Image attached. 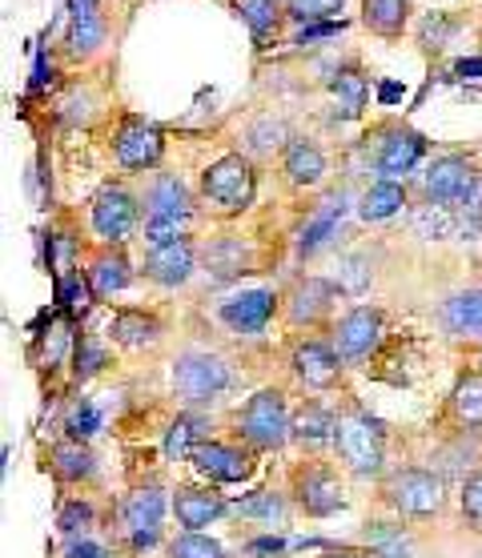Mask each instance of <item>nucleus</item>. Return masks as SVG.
I'll return each mask as SVG.
<instances>
[{"mask_svg":"<svg viewBox=\"0 0 482 558\" xmlns=\"http://www.w3.org/2000/svg\"><path fill=\"white\" fill-rule=\"evenodd\" d=\"M141 233L149 245L161 242H178V238H190V221L197 214V197L190 193V185L173 173H153L145 193H141Z\"/></svg>","mask_w":482,"mask_h":558,"instance_id":"1","label":"nucleus"},{"mask_svg":"<svg viewBox=\"0 0 482 558\" xmlns=\"http://www.w3.org/2000/svg\"><path fill=\"white\" fill-rule=\"evenodd\" d=\"M334 454L354 478H382L386 474V430H382V422L370 418V410H362L358 402H346L338 410V426H334Z\"/></svg>","mask_w":482,"mask_h":558,"instance_id":"2","label":"nucleus"},{"mask_svg":"<svg viewBox=\"0 0 482 558\" xmlns=\"http://www.w3.org/2000/svg\"><path fill=\"white\" fill-rule=\"evenodd\" d=\"M257 197V169L245 153H226L202 169V209L214 217H241Z\"/></svg>","mask_w":482,"mask_h":558,"instance_id":"3","label":"nucleus"},{"mask_svg":"<svg viewBox=\"0 0 482 558\" xmlns=\"http://www.w3.org/2000/svg\"><path fill=\"white\" fill-rule=\"evenodd\" d=\"M169 386L185 402V410H205L233 390V366L217 350L197 345V350H185V354L173 357Z\"/></svg>","mask_w":482,"mask_h":558,"instance_id":"4","label":"nucleus"},{"mask_svg":"<svg viewBox=\"0 0 482 558\" xmlns=\"http://www.w3.org/2000/svg\"><path fill=\"white\" fill-rule=\"evenodd\" d=\"M378 495L398 519H434V514H443L446 498H450L443 474L426 466L386 470L378 478Z\"/></svg>","mask_w":482,"mask_h":558,"instance_id":"5","label":"nucleus"},{"mask_svg":"<svg viewBox=\"0 0 482 558\" xmlns=\"http://www.w3.org/2000/svg\"><path fill=\"white\" fill-rule=\"evenodd\" d=\"M290 402H286V390L278 386H262L257 393L245 398V407L233 414V434L238 442H245L257 454H274L290 442Z\"/></svg>","mask_w":482,"mask_h":558,"instance_id":"6","label":"nucleus"},{"mask_svg":"<svg viewBox=\"0 0 482 558\" xmlns=\"http://www.w3.org/2000/svg\"><path fill=\"white\" fill-rule=\"evenodd\" d=\"M290 502L305 519H334L346 510V483L338 466L322 454H302L290 466Z\"/></svg>","mask_w":482,"mask_h":558,"instance_id":"7","label":"nucleus"},{"mask_svg":"<svg viewBox=\"0 0 482 558\" xmlns=\"http://www.w3.org/2000/svg\"><path fill=\"white\" fill-rule=\"evenodd\" d=\"M141 197L121 181H105L89 202V226L97 233V245H125L141 229Z\"/></svg>","mask_w":482,"mask_h":558,"instance_id":"8","label":"nucleus"},{"mask_svg":"<svg viewBox=\"0 0 482 558\" xmlns=\"http://www.w3.org/2000/svg\"><path fill=\"white\" fill-rule=\"evenodd\" d=\"M109 145H113V161L125 173H153L166 157V129L141 113H121Z\"/></svg>","mask_w":482,"mask_h":558,"instance_id":"9","label":"nucleus"},{"mask_svg":"<svg viewBox=\"0 0 482 558\" xmlns=\"http://www.w3.org/2000/svg\"><path fill=\"white\" fill-rule=\"evenodd\" d=\"M173 507V498H166L161 486H137L129 490L121 510H117V531L129 543V550H149L161 543V526H166V510Z\"/></svg>","mask_w":482,"mask_h":558,"instance_id":"10","label":"nucleus"},{"mask_svg":"<svg viewBox=\"0 0 482 558\" xmlns=\"http://www.w3.org/2000/svg\"><path fill=\"white\" fill-rule=\"evenodd\" d=\"M426 157V137L407 129L402 121H382L374 125V157H370V166L374 173L386 181H407L419 161Z\"/></svg>","mask_w":482,"mask_h":558,"instance_id":"11","label":"nucleus"},{"mask_svg":"<svg viewBox=\"0 0 482 558\" xmlns=\"http://www.w3.org/2000/svg\"><path fill=\"white\" fill-rule=\"evenodd\" d=\"M382 333H386V314L378 305H354L330 326V342L346 366H362L382 345Z\"/></svg>","mask_w":482,"mask_h":558,"instance_id":"12","label":"nucleus"},{"mask_svg":"<svg viewBox=\"0 0 482 558\" xmlns=\"http://www.w3.org/2000/svg\"><path fill=\"white\" fill-rule=\"evenodd\" d=\"M422 197L426 205H443V209H455V205L470 202L474 190H479V173L470 166L467 157H458V153H443V157H434L431 166L422 169Z\"/></svg>","mask_w":482,"mask_h":558,"instance_id":"13","label":"nucleus"},{"mask_svg":"<svg viewBox=\"0 0 482 558\" xmlns=\"http://www.w3.org/2000/svg\"><path fill=\"white\" fill-rule=\"evenodd\" d=\"M281 310V293L274 286H257V290H238L217 302V322L238 338H257L266 330L274 314Z\"/></svg>","mask_w":482,"mask_h":558,"instance_id":"14","label":"nucleus"},{"mask_svg":"<svg viewBox=\"0 0 482 558\" xmlns=\"http://www.w3.org/2000/svg\"><path fill=\"white\" fill-rule=\"evenodd\" d=\"M190 462L209 483H250L257 470V450H250L238 438L233 442H226V438H205L190 454Z\"/></svg>","mask_w":482,"mask_h":558,"instance_id":"15","label":"nucleus"},{"mask_svg":"<svg viewBox=\"0 0 482 558\" xmlns=\"http://www.w3.org/2000/svg\"><path fill=\"white\" fill-rule=\"evenodd\" d=\"M290 369L305 390L330 393V390L342 386L346 362H342V354L334 350V342H326V338H302V342L293 345Z\"/></svg>","mask_w":482,"mask_h":558,"instance_id":"16","label":"nucleus"},{"mask_svg":"<svg viewBox=\"0 0 482 558\" xmlns=\"http://www.w3.org/2000/svg\"><path fill=\"white\" fill-rule=\"evenodd\" d=\"M334 298H338L334 281L314 278V274H310V278H298L290 290L281 293V317L290 322L293 330H314V326H322V322L330 317Z\"/></svg>","mask_w":482,"mask_h":558,"instance_id":"17","label":"nucleus"},{"mask_svg":"<svg viewBox=\"0 0 482 558\" xmlns=\"http://www.w3.org/2000/svg\"><path fill=\"white\" fill-rule=\"evenodd\" d=\"M197 257H202V250H197L193 238L149 245V250H145V262H141V274H145V281L161 286V290H178V286H185V281L193 278Z\"/></svg>","mask_w":482,"mask_h":558,"instance_id":"18","label":"nucleus"},{"mask_svg":"<svg viewBox=\"0 0 482 558\" xmlns=\"http://www.w3.org/2000/svg\"><path fill=\"white\" fill-rule=\"evenodd\" d=\"M133 281V262H129L125 245H97L85 262V286H89V298L97 302H109Z\"/></svg>","mask_w":482,"mask_h":558,"instance_id":"19","label":"nucleus"},{"mask_svg":"<svg viewBox=\"0 0 482 558\" xmlns=\"http://www.w3.org/2000/svg\"><path fill=\"white\" fill-rule=\"evenodd\" d=\"M326 173H330V161H326V153H322V145L314 137L286 141V149H281V178H286L290 190L298 193L317 190L326 181Z\"/></svg>","mask_w":482,"mask_h":558,"instance_id":"20","label":"nucleus"},{"mask_svg":"<svg viewBox=\"0 0 482 558\" xmlns=\"http://www.w3.org/2000/svg\"><path fill=\"white\" fill-rule=\"evenodd\" d=\"M226 4L233 9V16H238L241 25L250 28V40H254L257 52L274 49L281 40V28L290 25L281 0H226Z\"/></svg>","mask_w":482,"mask_h":558,"instance_id":"21","label":"nucleus"},{"mask_svg":"<svg viewBox=\"0 0 482 558\" xmlns=\"http://www.w3.org/2000/svg\"><path fill=\"white\" fill-rule=\"evenodd\" d=\"M105 45H109V21L93 0H81L73 21H69V33H64V57L69 61H93Z\"/></svg>","mask_w":482,"mask_h":558,"instance_id":"22","label":"nucleus"},{"mask_svg":"<svg viewBox=\"0 0 482 558\" xmlns=\"http://www.w3.org/2000/svg\"><path fill=\"white\" fill-rule=\"evenodd\" d=\"M166 338V322L153 314V310H141V305H121L109 322V342L121 345V350H153V345Z\"/></svg>","mask_w":482,"mask_h":558,"instance_id":"23","label":"nucleus"},{"mask_svg":"<svg viewBox=\"0 0 482 558\" xmlns=\"http://www.w3.org/2000/svg\"><path fill=\"white\" fill-rule=\"evenodd\" d=\"M443 422H450L458 434L482 430V369H462L458 381L446 393Z\"/></svg>","mask_w":482,"mask_h":558,"instance_id":"24","label":"nucleus"},{"mask_svg":"<svg viewBox=\"0 0 482 558\" xmlns=\"http://www.w3.org/2000/svg\"><path fill=\"white\" fill-rule=\"evenodd\" d=\"M229 510L233 507L217 495L214 486H178L173 490V514H178V526H185V531H205L217 519H226Z\"/></svg>","mask_w":482,"mask_h":558,"instance_id":"25","label":"nucleus"},{"mask_svg":"<svg viewBox=\"0 0 482 558\" xmlns=\"http://www.w3.org/2000/svg\"><path fill=\"white\" fill-rule=\"evenodd\" d=\"M334 426H338V410L322 407V402H305V407L293 410L290 418V442H298L305 454H317V450H326L334 446Z\"/></svg>","mask_w":482,"mask_h":558,"instance_id":"26","label":"nucleus"},{"mask_svg":"<svg viewBox=\"0 0 482 558\" xmlns=\"http://www.w3.org/2000/svg\"><path fill=\"white\" fill-rule=\"evenodd\" d=\"M438 322H443V330L450 338L482 342V286L450 293L443 302V310H438Z\"/></svg>","mask_w":482,"mask_h":558,"instance_id":"27","label":"nucleus"},{"mask_svg":"<svg viewBox=\"0 0 482 558\" xmlns=\"http://www.w3.org/2000/svg\"><path fill=\"white\" fill-rule=\"evenodd\" d=\"M45 470H49L61 486H81L97 474V454L89 450V442H73V438H64V442L49 446V454H45Z\"/></svg>","mask_w":482,"mask_h":558,"instance_id":"28","label":"nucleus"},{"mask_svg":"<svg viewBox=\"0 0 482 558\" xmlns=\"http://www.w3.org/2000/svg\"><path fill=\"white\" fill-rule=\"evenodd\" d=\"M407 21H410V0H362V28H366L370 37L386 40V45L402 40Z\"/></svg>","mask_w":482,"mask_h":558,"instance_id":"29","label":"nucleus"},{"mask_svg":"<svg viewBox=\"0 0 482 558\" xmlns=\"http://www.w3.org/2000/svg\"><path fill=\"white\" fill-rule=\"evenodd\" d=\"M202 262H205V274H214L221 281L254 274V257H250V245L241 242V238H217L214 245L202 250Z\"/></svg>","mask_w":482,"mask_h":558,"instance_id":"30","label":"nucleus"},{"mask_svg":"<svg viewBox=\"0 0 482 558\" xmlns=\"http://www.w3.org/2000/svg\"><path fill=\"white\" fill-rule=\"evenodd\" d=\"M330 97H334V113L338 117H362L370 101V81L362 76L358 64H346L342 73H334V85H330Z\"/></svg>","mask_w":482,"mask_h":558,"instance_id":"31","label":"nucleus"},{"mask_svg":"<svg viewBox=\"0 0 482 558\" xmlns=\"http://www.w3.org/2000/svg\"><path fill=\"white\" fill-rule=\"evenodd\" d=\"M205 438H214V434H209V418H205L202 410H185V414H178V418L169 422L166 454L169 458H190Z\"/></svg>","mask_w":482,"mask_h":558,"instance_id":"32","label":"nucleus"},{"mask_svg":"<svg viewBox=\"0 0 482 558\" xmlns=\"http://www.w3.org/2000/svg\"><path fill=\"white\" fill-rule=\"evenodd\" d=\"M97 109H101V97H97V89H93L89 81H69L61 89V97H57V121L61 125H89L93 117H97Z\"/></svg>","mask_w":482,"mask_h":558,"instance_id":"33","label":"nucleus"},{"mask_svg":"<svg viewBox=\"0 0 482 558\" xmlns=\"http://www.w3.org/2000/svg\"><path fill=\"white\" fill-rule=\"evenodd\" d=\"M402 205H407V181L378 178L366 193H362V202H358V217H362V221H390Z\"/></svg>","mask_w":482,"mask_h":558,"instance_id":"34","label":"nucleus"},{"mask_svg":"<svg viewBox=\"0 0 482 558\" xmlns=\"http://www.w3.org/2000/svg\"><path fill=\"white\" fill-rule=\"evenodd\" d=\"M286 510H290V498L278 495V490H254L233 502V514L245 522H257V526H281L286 522Z\"/></svg>","mask_w":482,"mask_h":558,"instance_id":"35","label":"nucleus"},{"mask_svg":"<svg viewBox=\"0 0 482 558\" xmlns=\"http://www.w3.org/2000/svg\"><path fill=\"white\" fill-rule=\"evenodd\" d=\"M61 430H64V438H73V442H89L93 434L101 430V410L93 407L89 398H76L73 407L64 410Z\"/></svg>","mask_w":482,"mask_h":558,"instance_id":"36","label":"nucleus"},{"mask_svg":"<svg viewBox=\"0 0 482 558\" xmlns=\"http://www.w3.org/2000/svg\"><path fill=\"white\" fill-rule=\"evenodd\" d=\"M166 558H229V550L202 531H181L178 538H169Z\"/></svg>","mask_w":482,"mask_h":558,"instance_id":"37","label":"nucleus"},{"mask_svg":"<svg viewBox=\"0 0 482 558\" xmlns=\"http://www.w3.org/2000/svg\"><path fill=\"white\" fill-rule=\"evenodd\" d=\"M109 366V350H105L97 338L89 333H76V350H73V378L76 381H89L97 378L101 369Z\"/></svg>","mask_w":482,"mask_h":558,"instance_id":"38","label":"nucleus"},{"mask_svg":"<svg viewBox=\"0 0 482 558\" xmlns=\"http://www.w3.org/2000/svg\"><path fill=\"white\" fill-rule=\"evenodd\" d=\"M93 522H97V510H93L89 498H64L61 510H57V531L64 538H81L85 531H93Z\"/></svg>","mask_w":482,"mask_h":558,"instance_id":"39","label":"nucleus"},{"mask_svg":"<svg viewBox=\"0 0 482 558\" xmlns=\"http://www.w3.org/2000/svg\"><path fill=\"white\" fill-rule=\"evenodd\" d=\"M370 550L378 558H410V538L402 526H390V522H374V531H366Z\"/></svg>","mask_w":482,"mask_h":558,"instance_id":"40","label":"nucleus"},{"mask_svg":"<svg viewBox=\"0 0 482 558\" xmlns=\"http://www.w3.org/2000/svg\"><path fill=\"white\" fill-rule=\"evenodd\" d=\"M346 9V0H286V16L290 25H317L330 21Z\"/></svg>","mask_w":482,"mask_h":558,"instance_id":"41","label":"nucleus"},{"mask_svg":"<svg viewBox=\"0 0 482 558\" xmlns=\"http://www.w3.org/2000/svg\"><path fill=\"white\" fill-rule=\"evenodd\" d=\"M458 514L467 522L470 531L482 534V466L470 470L462 478V490H458Z\"/></svg>","mask_w":482,"mask_h":558,"instance_id":"42","label":"nucleus"},{"mask_svg":"<svg viewBox=\"0 0 482 558\" xmlns=\"http://www.w3.org/2000/svg\"><path fill=\"white\" fill-rule=\"evenodd\" d=\"M64 558H109V550H105L101 543H93V538H73L69 550H64Z\"/></svg>","mask_w":482,"mask_h":558,"instance_id":"43","label":"nucleus"},{"mask_svg":"<svg viewBox=\"0 0 482 558\" xmlns=\"http://www.w3.org/2000/svg\"><path fill=\"white\" fill-rule=\"evenodd\" d=\"M322 558H378V555L374 550H366V555L362 550H338V555H322Z\"/></svg>","mask_w":482,"mask_h":558,"instance_id":"44","label":"nucleus"},{"mask_svg":"<svg viewBox=\"0 0 482 558\" xmlns=\"http://www.w3.org/2000/svg\"><path fill=\"white\" fill-rule=\"evenodd\" d=\"M281 4H286V0H281Z\"/></svg>","mask_w":482,"mask_h":558,"instance_id":"45","label":"nucleus"}]
</instances>
